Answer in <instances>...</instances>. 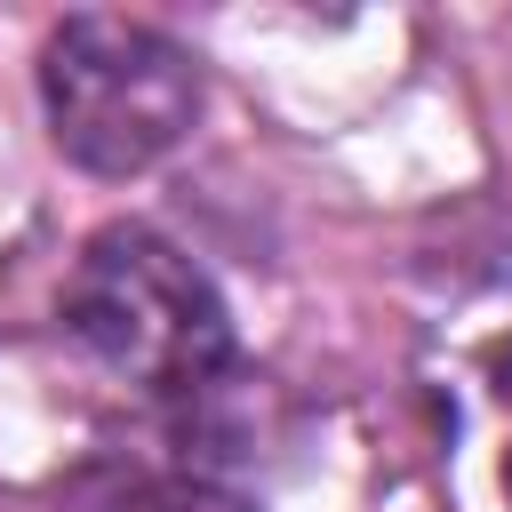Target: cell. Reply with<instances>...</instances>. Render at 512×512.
<instances>
[{
    "label": "cell",
    "instance_id": "obj_2",
    "mask_svg": "<svg viewBox=\"0 0 512 512\" xmlns=\"http://www.w3.org/2000/svg\"><path fill=\"white\" fill-rule=\"evenodd\" d=\"M40 104H48V136L72 168L144 176L200 120V64L160 24L80 8L40 48Z\"/></svg>",
    "mask_w": 512,
    "mask_h": 512
},
{
    "label": "cell",
    "instance_id": "obj_5",
    "mask_svg": "<svg viewBox=\"0 0 512 512\" xmlns=\"http://www.w3.org/2000/svg\"><path fill=\"white\" fill-rule=\"evenodd\" d=\"M504 496H512V456H504Z\"/></svg>",
    "mask_w": 512,
    "mask_h": 512
},
{
    "label": "cell",
    "instance_id": "obj_3",
    "mask_svg": "<svg viewBox=\"0 0 512 512\" xmlns=\"http://www.w3.org/2000/svg\"><path fill=\"white\" fill-rule=\"evenodd\" d=\"M72 512H192L176 488L144 480V472H96L72 488Z\"/></svg>",
    "mask_w": 512,
    "mask_h": 512
},
{
    "label": "cell",
    "instance_id": "obj_1",
    "mask_svg": "<svg viewBox=\"0 0 512 512\" xmlns=\"http://www.w3.org/2000/svg\"><path fill=\"white\" fill-rule=\"evenodd\" d=\"M72 344L136 392H208L232 368V312L216 280L152 224H104L64 280Z\"/></svg>",
    "mask_w": 512,
    "mask_h": 512
},
{
    "label": "cell",
    "instance_id": "obj_4",
    "mask_svg": "<svg viewBox=\"0 0 512 512\" xmlns=\"http://www.w3.org/2000/svg\"><path fill=\"white\" fill-rule=\"evenodd\" d=\"M480 376H488V392L512 408V336H496V344L480 352Z\"/></svg>",
    "mask_w": 512,
    "mask_h": 512
}]
</instances>
